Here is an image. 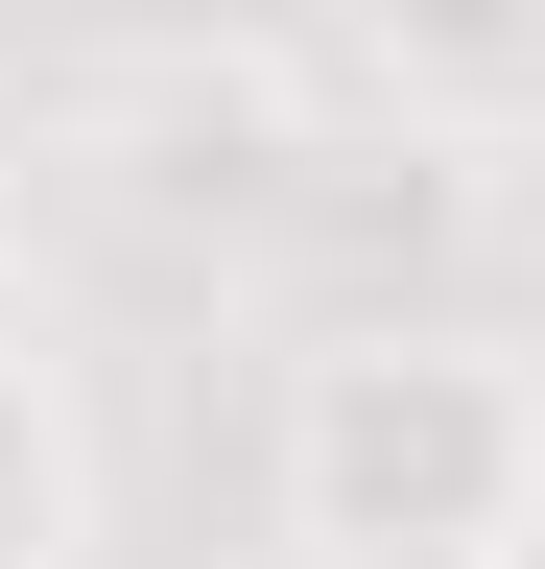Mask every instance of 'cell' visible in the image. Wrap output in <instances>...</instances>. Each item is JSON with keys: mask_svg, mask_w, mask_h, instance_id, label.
I'll return each mask as SVG.
<instances>
[{"mask_svg": "<svg viewBox=\"0 0 545 569\" xmlns=\"http://www.w3.org/2000/svg\"><path fill=\"white\" fill-rule=\"evenodd\" d=\"M356 48H380L403 119H522L545 142V0H356Z\"/></svg>", "mask_w": 545, "mask_h": 569, "instance_id": "obj_4", "label": "cell"}, {"mask_svg": "<svg viewBox=\"0 0 545 569\" xmlns=\"http://www.w3.org/2000/svg\"><path fill=\"white\" fill-rule=\"evenodd\" d=\"M119 142H143V213H285L309 190V96L285 71H143Z\"/></svg>", "mask_w": 545, "mask_h": 569, "instance_id": "obj_3", "label": "cell"}, {"mask_svg": "<svg viewBox=\"0 0 545 569\" xmlns=\"http://www.w3.org/2000/svg\"><path fill=\"white\" fill-rule=\"evenodd\" d=\"M119 546V427L48 332H0V569H95Z\"/></svg>", "mask_w": 545, "mask_h": 569, "instance_id": "obj_2", "label": "cell"}, {"mask_svg": "<svg viewBox=\"0 0 545 569\" xmlns=\"http://www.w3.org/2000/svg\"><path fill=\"white\" fill-rule=\"evenodd\" d=\"M285 569H522L545 546V356L451 309H332L261 403Z\"/></svg>", "mask_w": 545, "mask_h": 569, "instance_id": "obj_1", "label": "cell"}, {"mask_svg": "<svg viewBox=\"0 0 545 569\" xmlns=\"http://www.w3.org/2000/svg\"><path fill=\"white\" fill-rule=\"evenodd\" d=\"M0 142H24V119H0Z\"/></svg>", "mask_w": 545, "mask_h": 569, "instance_id": "obj_5", "label": "cell"}]
</instances>
